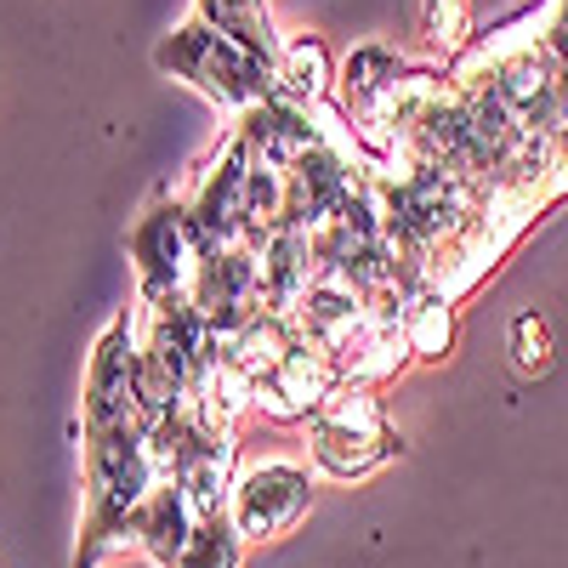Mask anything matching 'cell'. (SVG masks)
<instances>
[{"label":"cell","instance_id":"6da1fadb","mask_svg":"<svg viewBox=\"0 0 568 568\" xmlns=\"http://www.w3.org/2000/svg\"><path fill=\"white\" fill-rule=\"evenodd\" d=\"M160 63L187 74L200 91H211V98L227 103V109H245V103L262 98V58L245 52V45L233 34H222V29L216 34L211 29H187L182 40H171L160 52Z\"/></svg>","mask_w":568,"mask_h":568},{"label":"cell","instance_id":"7a4b0ae2","mask_svg":"<svg viewBox=\"0 0 568 568\" xmlns=\"http://www.w3.org/2000/svg\"><path fill=\"white\" fill-rule=\"evenodd\" d=\"M131 256H136V273H142V302H171L187 278H194L200 256H205V240L187 211H154L131 233Z\"/></svg>","mask_w":568,"mask_h":568},{"label":"cell","instance_id":"3957f363","mask_svg":"<svg viewBox=\"0 0 568 568\" xmlns=\"http://www.w3.org/2000/svg\"><path fill=\"white\" fill-rule=\"evenodd\" d=\"M233 506V529L240 535H284L296 524V517L307 511V478L296 466H284V460H262V466H251L240 484H233V495H227Z\"/></svg>","mask_w":568,"mask_h":568},{"label":"cell","instance_id":"277c9868","mask_svg":"<svg viewBox=\"0 0 568 568\" xmlns=\"http://www.w3.org/2000/svg\"><path fill=\"white\" fill-rule=\"evenodd\" d=\"M329 393H336V364H329L324 353H307V347H291L278 358V369L256 382V404H267L278 420L318 409Z\"/></svg>","mask_w":568,"mask_h":568},{"label":"cell","instance_id":"5b68a950","mask_svg":"<svg viewBox=\"0 0 568 568\" xmlns=\"http://www.w3.org/2000/svg\"><path fill=\"white\" fill-rule=\"evenodd\" d=\"M393 444L387 438H364V433H342V426H313V455L324 471H336V478H353V471H369L382 460Z\"/></svg>","mask_w":568,"mask_h":568},{"label":"cell","instance_id":"8992f818","mask_svg":"<svg viewBox=\"0 0 568 568\" xmlns=\"http://www.w3.org/2000/svg\"><path fill=\"white\" fill-rule=\"evenodd\" d=\"M393 80H398V58L387 52V45H358V52L347 58L342 91H347V103H353L358 114H375V103L393 91Z\"/></svg>","mask_w":568,"mask_h":568},{"label":"cell","instance_id":"52a82bcc","mask_svg":"<svg viewBox=\"0 0 568 568\" xmlns=\"http://www.w3.org/2000/svg\"><path fill=\"white\" fill-rule=\"evenodd\" d=\"M324 85H329V52L318 40H296V45H284V58H278V91L291 103H318L324 98Z\"/></svg>","mask_w":568,"mask_h":568},{"label":"cell","instance_id":"ba28073f","mask_svg":"<svg viewBox=\"0 0 568 568\" xmlns=\"http://www.w3.org/2000/svg\"><path fill=\"white\" fill-rule=\"evenodd\" d=\"M449 336H455L449 302H444V296H415L409 313H404V342H409V353L444 358V353H449Z\"/></svg>","mask_w":568,"mask_h":568},{"label":"cell","instance_id":"9c48e42d","mask_svg":"<svg viewBox=\"0 0 568 568\" xmlns=\"http://www.w3.org/2000/svg\"><path fill=\"white\" fill-rule=\"evenodd\" d=\"M420 23H426V40L433 45L460 52L471 34V0H420Z\"/></svg>","mask_w":568,"mask_h":568},{"label":"cell","instance_id":"30bf717a","mask_svg":"<svg viewBox=\"0 0 568 568\" xmlns=\"http://www.w3.org/2000/svg\"><path fill=\"white\" fill-rule=\"evenodd\" d=\"M176 568H233V540L222 529V517H216V524H194V535H187Z\"/></svg>","mask_w":568,"mask_h":568},{"label":"cell","instance_id":"8fae6325","mask_svg":"<svg viewBox=\"0 0 568 568\" xmlns=\"http://www.w3.org/2000/svg\"><path fill=\"white\" fill-rule=\"evenodd\" d=\"M511 353H517V369H546L551 364V336H546V318L524 313L511 324Z\"/></svg>","mask_w":568,"mask_h":568}]
</instances>
